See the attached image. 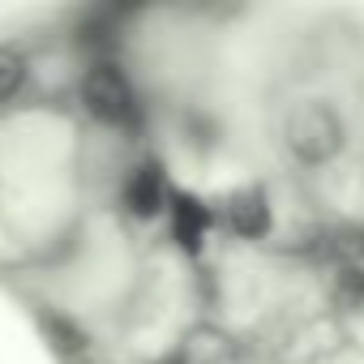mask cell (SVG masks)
<instances>
[{
  "instance_id": "8992f818",
  "label": "cell",
  "mask_w": 364,
  "mask_h": 364,
  "mask_svg": "<svg viewBox=\"0 0 364 364\" xmlns=\"http://www.w3.org/2000/svg\"><path fill=\"white\" fill-rule=\"evenodd\" d=\"M334 300L347 313H360L364 309V270L360 266H347V270L334 274Z\"/></svg>"
},
{
  "instance_id": "5b68a950",
  "label": "cell",
  "mask_w": 364,
  "mask_h": 364,
  "mask_svg": "<svg viewBox=\"0 0 364 364\" xmlns=\"http://www.w3.org/2000/svg\"><path fill=\"white\" fill-rule=\"evenodd\" d=\"M124 206L137 219H154L159 215V206H163V180H159L154 167H141V171H133L124 180Z\"/></svg>"
},
{
  "instance_id": "277c9868",
  "label": "cell",
  "mask_w": 364,
  "mask_h": 364,
  "mask_svg": "<svg viewBox=\"0 0 364 364\" xmlns=\"http://www.w3.org/2000/svg\"><path fill=\"white\" fill-rule=\"evenodd\" d=\"M206 228H210V215L198 198H176L171 202V232H176V245L180 249H202L206 240Z\"/></svg>"
},
{
  "instance_id": "52a82bcc",
  "label": "cell",
  "mask_w": 364,
  "mask_h": 364,
  "mask_svg": "<svg viewBox=\"0 0 364 364\" xmlns=\"http://www.w3.org/2000/svg\"><path fill=\"white\" fill-rule=\"evenodd\" d=\"M26 86V60L9 48H0V107H5L18 90Z\"/></svg>"
},
{
  "instance_id": "6da1fadb",
  "label": "cell",
  "mask_w": 364,
  "mask_h": 364,
  "mask_svg": "<svg viewBox=\"0 0 364 364\" xmlns=\"http://www.w3.org/2000/svg\"><path fill=\"white\" fill-rule=\"evenodd\" d=\"M287 150L300 163H326L343 150V120L326 103H300L287 116Z\"/></svg>"
},
{
  "instance_id": "7a4b0ae2",
  "label": "cell",
  "mask_w": 364,
  "mask_h": 364,
  "mask_svg": "<svg viewBox=\"0 0 364 364\" xmlns=\"http://www.w3.org/2000/svg\"><path fill=\"white\" fill-rule=\"evenodd\" d=\"M82 103H86L90 116H99L107 124H120V120L133 116V90H129L124 73L112 69V65H95L82 77Z\"/></svg>"
},
{
  "instance_id": "ba28073f",
  "label": "cell",
  "mask_w": 364,
  "mask_h": 364,
  "mask_svg": "<svg viewBox=\"0 0 364 364\" xmlns=\"http://www.w3.org/2000/svg\"><path fill=\"white\" fill-rule=\"evenodd\" d=\"M95 364H99V360H95Z\"/></svg>"
},
{
  "instance_id": "3957f363",
  "label": "cell",
  "mask_w": 364,
  "mask_h": 364,
  "mask_svg": "<svg viewBox=\"0 0 364 364\" xmlns=\"http://www.w3.org/2000/svg\"><path fill=\"white\" fill-rule=\"evenodd\" d=\"M228 223H232V232L245 236V240L266 236V232H270V206H266V198H262L257 189L232 193V198H228Z\"/></svg>"
}]
</instances>
